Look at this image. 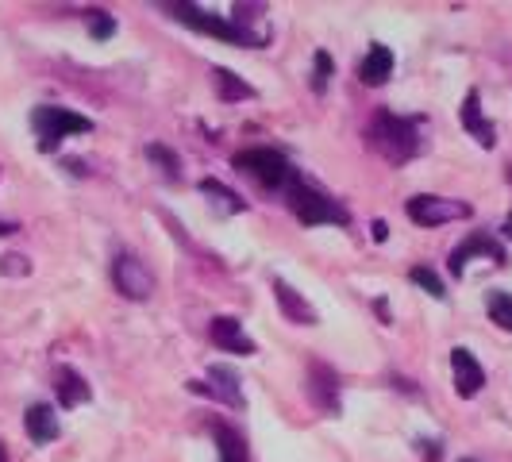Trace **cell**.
<instances>
[{
    "label": "cell",
    "instance_id": "6da1fadb",
    "mask_svg": "<svg viewBox=\"0 0 512 462\" xmlns=\"http://www.w3.org/2000/svg\"><path fill=\"white\" fill-rule=\"evenodd\" d=\"M366 143L382 154L385 162L405 166L424 151V116H397L389 108H378L366 128Z\"/></svg>",
    "mask_w": 512,
    "mask_h": 462
},
{
    "label": "cell",
    "instance_id": "7a4b0ae2",
    "mask_svg": "<svg viewBox=\"0 0 512 462\" xmlns=\"http://www.w3.org/2000/svg\"><path fill=\"white\" fill-rule=\"evenodd\" d=\"M166 12H170L174 20H181L185 27L201 31V35H212V39H224V43H235V47H266V31H251L243 20H235V16H216V12H208L201 4L181 0V4H166Z\"/></svg>",
    "mask_w": 512,
    "mask_h": 462
},
{
    "label": "cell",
    "instance_id": "3957f363",
    "mask_svg": "<svg viewBox=\"0 0 512 462\" xmlns=\"http://www.w3.org/2000/svg\"><path fill=\"white\" fill-rule=\"evenodd\" d=\"M231 166H235L239 174H247L251 181H258L262 189H274V193H289V189L301 181V170H297L282 151H274V147L239 151L231 158Z\"/></svg>",
    "mask_w": 512,
    "mask_h": 462
},
{
    "label": "cell",
    "instance_id": "277c9868",
    "mask_svg": "<svg viewBox=\"0 0 512 462\" xmlns=\"http://www.w3.org/2000/svg\"><path fill=\"white\" fill-rule=\"evenodd\" d=\"M31 128H35V139H39V151L54 154L70 135H89L93 120L74 112V108H62V104H39L31 112Z\"/></svg>",
    "mask_w": 512,
    "mask_h": 462
},
{
    "label": "cell",
    "instance_id": "5b68a950",
    "mask_svg": "<svg viewBox=\"0 0 512 462\" xmlns=\"http://www.w3.org/2000/svg\"><path fill=\"white\" fill-rule=\"evenodd\" d=\"M285 205L293 208V216L305 224V228H320V224H335V228H347L351 224V212L332 201L328 193H320L316 185H308L305 178L297 181L289 193H285Z\"/></svg>",
    "mask_w": 512,
    "mask_h": 462
},
{
    "label": "cell",
    "instance_id": "8992f818",
    "mask_svg": "<svg viewBox=\"0 0 512 462\" xmlns=\"http://www.w3.org/2000/svg\"><path fill=\"white\" fill-rule=\"evenodd\" d=\"M405 212L416 228H443V224H455V220H466L474 208L466 201H455V197H436V193H416L405 201Z\"/></svg>",
    "mask_w": 512,
    "mask_h": 462
},
{
    "label": "cell",
    "instance_id": "52a82bcc",
    "mask_svg": "<svg viewBox=\"0 0 512 462\" xmlns=\"http://www.w3.org/2000/svg\"><path fill=\"white\" fill-rule=\"evenodd\" d=\"M112 285L120 297L128 301H147L154 293V274L143 266V258L131 255V251H120L112 258Z\"/></svg>",
    "mask_w": 512,
    "mask_h": 462
},
{
    "label": "cell",
    "instance_id": "ba28073f",
    "mask_svg": "<svg viewBox=\"0 0 512 462\" xmlns=\"http://www.w3.org/2000/svg\"><path fill=\"white\" fill-rule=\"evenodd\" d=\"M193 393H201V397H212V401H220V405H228V409H243L247 401H243V389H239V374H235V366H224V362H216V366H208V378L205 382H189Z\"/></svg>",
    "mask_w": 512,
    "mask_h": 462
},
{
    "label": "cell",
    "instance_id": "9c48e42d",
    "mask_svg": "<svg viewBox=\"0 0 512 462\" xmlns=\"http://www.w3.org/2000/svg\"><path fill=\"white\" fill-rule=\"evenodd\" d=\"M489 258L493 266H505L509 262V255H505V247H501V239H493L489 231H474L466 243H459L455 251H451V258H447V270H451V278H462L466 274V262L470 258Z\"/></svg>",
    "mask_w": 512,
    "mask_h": 462
},
{
    "label": "cell",
    "instance_id": "30bf717a",
    "mask_svg": "<svg viewBox=\"0 0 512 462\" xmlns=\"http://www.w3.org/2000/svg\"><path fill=\"white\" fill-rule=\"evenodd\" d=\"M305 389H308V401L324 412V416H339L343 412V405H339V374H335L328 362H312L308 366Z\"/></svg>",
    "mask_w": 512,
    "mask_h": 462
},
{
    "label": "cell",
    "instance_id": "8fae6325",
    "mask_svg": "<svg viewBox=\"0 0 512 462\" xmlns=\"http://www.w3.org/2000/svg\"><path fill=\"white\" fill-rule=\"evenodd\" d=\"M451 378H455V393H459L462 401H470V397L482 393L486 370H482V362L474 359L470 347H455V351H451Z\"/></svg>",
    "mask_w": 512,
    "mask_h": 462
},
{
    "label": "cell",
    "instance_id": "7c38bea8",
    "mask_svg": "<svg viewBox=\"0 0 512 462\" xmlns=\"http://www.w3.org/2000/svg\"><path fill=\"white\" fill-rule=\"evenodd\" d=\"M208 339H212L220 351H228V355H255L258 351V343L243 332V324H239L235 316H216V320L208 324Z\"/></svg>",
    "mask_w": 512,
    "mask_h": 462
},
{
    "label": "cell",
    "instance_id": "4fadbf2b",
    "mask_svg": "<svg viewBox=\"0 0 512 462\" xmlns=\"http://www.w3.org/2000/svg\"><path fill=\"white\" fill-rule=\"evenodd\" d=\"M459 120H462V128L470 131V139H478V147H486V151L497 147V128L489 124L486 112H482V93H478V89H470V93L462 97Z\"/></svg>",
    "mask_w": 512,
    "mask_h": 462
},
{
    "label": "cell",
    "instance_id": "5bb4252c",
    "mask_svg": "<svg viewBox=\"0 0 512 462\" xmlns=\"http://www.w3.org/2000/svg\"><path fill=\"white\" fill-rule=\"evenodd\" d=\"M24 432H27V439H31L35 447H47V443H54V439L62 436L58 409H54V405H47V401H35V405H27Z\"/></svg>",
    "mask_w": 512,
    "mask_h": 462
},
{
    "label": "cell",
    "instance_id": "9a60e30c",
    "mask_svg": "<svg viewBox=\"0 0 512 462\" xmlns=\"http://www.w3.org/2000/svg\"><path fill=\"white\" fill-rule=\"evenodd\" d=\"M274 301H278V308H282V316L289 324H305V328H316V324H320L316 308L308 305L305 297L285 282V278H274Z\"/></svg>",
    "mask_w": 512,
    "mask_h": 462
},
{
    "label": "cell",
    "instance_id": "2e32d148",
    "mask_svg": "<svg viewBox=\"0 0 512 462\" xmlns=\"http://www.w3.org/2000/svg\"><path fill=\"white\" fill-rule=\"evenodd\" d=\"M54 393H58V405H62V409H77V405H85V401L93 397L89 382L77 374L74 366H58V370H54Z\"/></svg>",
    "mask_w": 512,
    "mask_h": 462
},
{
    "label": "cell",
    "instance_id": "e0dca14e",
    "mask_svg": "<svg viewBox=\"0 0 512 462\" xmlns=\"http://www.w3.org/2000/svg\"><path fill=\"white\" fill-rule=\"evenodd\" d=\"M393 51L385 47V43H370V51H366V58L359 62V81L362 85H370V89H378V85H385L389 77H393Z\"/></svg>",
    "mask_w": 512,
    "mask_h": 462
},
{
    "label": "cell",
    "instance_id": "ac0fdd59",
    "mask_svg": "<svg viewBox=\"0 0 512 462\" xmlns=\"http://www.w3.org/2000/svg\"><path fill=\"white\" fill-rule=\"evenodd\" d=\"M208 432L216 436V447H220V462H247V439L239 436L231 424L224 420H212Z\"/></svg>",
    "mask_w": 512,
    "mask_h": 462
},
{
    "label": "cell",
    "instance_id": "d6986e66",
    "mask_svg": "<svg viewBox=\"0 0 512 462\" xmlns=\"http://www.w3.org/2000/svg\"><path fill=\"white\" fill-rule=\"evenodd\" d=\"M201 193H205L208 201L216 205V212H220V216H239V212H247V201H243L239 193H231L224 181L205 178V181H201Z\"/></svg>",
    "mask_w": 512,
    "mask_h": 462
},
{
    "label": "cell",
    "instance_id": "ffe728a7",
    "mask_svg": "<svg viewBox=\"0 0 512 462\" xmlns=\"http://www.w3.org/2000/svg\"><path fill=\"white\" fill-rule=\"evenodd\" d=\"M212 85H216V93H220V101L224 104L255 97V89H251L243 77H235L231 70H224V66H212Z\"/></svg>",
    "mask_w": 512,
    "mask_h": 462
},
{
    "label": "cell",
    "instance_id": "44dd1931",
    "mask_svg": "<svg viewBox=\"0 0 512 462\" xmlns=\"http://www.w3.org/2000/svg\"><path fill=\"white\" fill-rule=\"evenodd\" d=\"M486 312L497 328L512 332V293H501V289H489L486 293Z\"/></svg>",
    "mask_w": 512,
    "mask_h": 462
},
{
    "label": "cell",
    "instance_id": "7402d4cb",
    "mask_svg": "<svg viewBox=\"0 0 512 462\" xmlns=\"http://www.w3.org/2000/svg\"><path fill=\"white\" fill-rule=\"evenodd\" d=\"M409 282L420 285V289H424L428 297H436V301H443V297H447V285H443V278H439L432 266H412Z\"/></svg>",
    "mask_w": 512,
    "mask_h": 462
},
{
    "label": "cell",
    "instance_id": "603a6c76",
    "mask_svg": "<svg viewBox=\"0 0 512 462\" xmlns=\"http://www.w3.org/2000/svg\"><path fill=\"white\" fill-rule=\"evenodd\" d=\"M335 77V62L328 51L312 54V93H328V81Z\"/></svg>",
    "mask_w": 512,
    "mask_h": 462
},
{
    "label": "cell",
    "instance_id": "cb8c5ba5",
    "mask_svg": "<svg viewBox=\"0 0 512 462\" xmlns=\"http://www.w3.org/2000/svg\"><path fill=\"white\" fill-rule=\"evenodd\" d=\"M147 158H154V162L162 166L166 181H181V158L170 151V147H162V143H151V147H147Z\"/></svg>",
    "mask_w": 512,
    "mask_h": 462
},
{
    "label": "cell",
    "instance_id": "d4e9b609",
    "mask_svg": "<svg viewBox=\"0 0 512 462\" xmlns=\"http://www.w3.org/2000/svg\"><path fill=\"white\" fill-rule=\"evenodd\" d=\"M85 24H89V35H93L97 43H108V39L116 35V20H112L104 8H93V12L85 16Z\"/></svg>",
    "mask_w": 512,
    "mask_h": 462
},
{
    "label": "cell",
    "instance_id": "484cf974",
    "mask_svg": "<svg viewBox=\"0 0 512 462\" xmlns=\"http://www.w3.org/2000/svg\"><path fill=\"white\" fill-rule=\"evenodd\" d=\"M0 274H31V262H27L24 255H4L0 258Z\"/></svg>",
    "mask_w": 512,
    "mask_h": 462
},
{
    "label": "cell",
    "instance_id": "4316f807",
    "mask_svg": "<svg viewBox=\"0 0 512 462\" xmlns=\"http://www.w3.org/2000/svg\"><path fill=\"white\" fill-rule=\"evenodd\" d=\"M416 451L424 462H439L443 459V443L439 439H416Z\"/></svg>",
    "mask_w": 512,
    "mask_h": 462
},
{
    "label": "cell",
    "instance_id": "83f0119b",
    "mask_svg": "<svg viewBox=\"0 0 512 462\" xmlns=\"http://www.w3.org/2000/svg\"><path fill=\"white\" fill-rule=\"evenodd\" d=\"M374 239H378V243H385V239H389V228H385V220H374Z\"/></svg>",
    "mask_w": 512,
    "mask_h": 462
},
{
    "label": "cell",
    "instance_id": "f1b7e54d",
    "mask_svg": "<svg viewBox=\"0 0 512 462\" xmlns=\"http://www.w3.org/2000/svg\"><path fill=\"white\" fill-rule=\"evenodd\" d=\"M16 231H20L16 220H0V235H16Z\"/></svg>",
    "mask_w": 512,
    "mask_h": 462
},
{
    "label": "cell",
    "instance_id": "f546056e",
    "mask_svg": "<svg viewBox=\"0 0 512 462\" xmlns=\"http://www.w3.org/2000/svg\"><path fill=\"white\" fill-rule=\"evenodd\" d=\"M501 231H505V239H512V212H509V220H505V228Z\"/></svg>",
    "mask_w": 512,
    "mask_h": 462
},
{
    "label": "cell",
    "instance_id": "4dcf8cb0",
    "mask_svg": "<svg viewBox=\"0 0 512 462\" xmlns=\"http://www.w3.org/2000/svg\"><path fill=\"white\" fill-rule=\"evenodd\" d=\"M0 462H12L8 459V447H4V443H0Z\"/></svg>",
    "mask_w": 512,
    "mask_h": 462
},
{
    "label": "cell",
    "instance_id": "1f68e13d",
    "mask_svg": "<svg viewBox=\"0 0 512 462\" xmlns=\"http://www.w3.org/2000/svg\"><path fill=\"white\" fill-rule=\"evenodd\" d=\"M505 178H509V185H512V162H509V174H505Z\"/></svg>",
    "mask_w": 512,
    "mask_h": 462
},
{
    "label": "cell",
    "instance_id": "d6a6232c",
    "mask_svg": "<svg viewBox=\"0 0 512 462\" xmlns=\"http://www.w3.org/2000/svg\"><path fill=\"white\" fill-rule=\"evenodd\" d=\"M462 462H478V459H462Z\"/></svg>",
    "mask_w": 512,
    "mask_h": 462
}]
</instances>
